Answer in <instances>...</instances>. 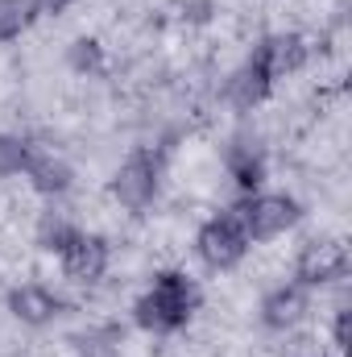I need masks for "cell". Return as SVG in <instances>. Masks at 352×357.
Listing matches in <instances>:
<instances>
[{"instance_id":"6da1fadb","label":"cell","mask_w":352,"mask_h":357,"mask_svg":"<svg viewBox=\"0 0 352 357\" xmlns=\"http://www.w3.org/2000/svg\"><path fill=\"white\" fill-rule=\"evenodd\" d=\"M195 303H199L195 282L186 274H178V270H166V274L154 278V287L137 299L133 312H137V324L145 333H175L191 320Z\"/></svg>"},{"instance_id":"7a4b0ae2","label":"cell","mask_w":352,"mask_h":357,"mask_svg":"<svg viewBox=\"0 0 352 357\" xmlns=\"http://www.w3.org/2000/svg\"><path fill=\"white\" fill-rule=\"evenodd\" d=\"M195 250H199V258H203L207 266H216V270L237 266V262L245 258V250H249V233H245V225H241V212L232 208V212L207 220V225L199 229Z\"/></svg>"},{"instance_id":"3957f363","label":"cell","mask_w":352,"mask_h":357,"mask_svg":"<svg viewBox=\"0 0 352 357\" xmlns=\"http://www.w3.org/2000/svg\"><path fill=\"white\" fill-rule=\"evenodd\" d=\"M237 212H241V225H245L249 241H269V237L298 225V204L290 195H253Z\"/></svg>"},{"instance_id":"277c9868","label":"cell","mask_w":352,"mask_h":357,"mask_svg":"<svg viewBox=\"0 0 352 357\" xmlns=\"http://www.w3.org/2000/svg\"><path fill=\"white\" fill-rule=\"evenodd\" d=\"M344 274H349V245L336 241V237L311 241L298 254V282L303 287H323V282H336Z\"/></svg>"},{"instance_id":"5b68a950","label":"cell","mask_w":352,"mask_h":357,"mask_svg":"<svg viewBox=\"0 0 352 357\" xmlns=\"http://www.w3.org/2000/svg\"><path fill=\"white\" fill-rule=\"evenodd\" d=\"M116 199L125 208H145L154 195H158V158L154 154H133L120 171H116V183H112Z\"/></svg>"},{"instance_id":"8992f818","label":"cell","mask_w":352,"mask_h":357,"mask_svg":"<svg viewBox=\"0 0 352 357\" xmlns=\"http://www.w3.org/2000/svg\"><path fill=\"white\" fill-rule=\"evenodd\" d=\"M249 63L273 84V79H282V75H290V71H298V67L307 63V46H303V38H294V33H278V38H265L262 46L253 50Z\"/></svg>"},{"instance_id":"52a82bcc","label":"cell","mask_w":352,"mask_h":357,"mask_svg":"<svg viewBox=\"0 0 352 357\" xmlns=\"http://www.w3.org/2000/svg\"><path fill=\"white\" fill-rule=\"evenodd\" d=\"M63 270L75 278V282H95L104 270H108V245L104 237H91V233H75L67 245H63Z\"/></svg>"},{"instance_id":"ba28073f","label":"cell","mask_w":352,"mask_h":357,"mask_svg":"<svg viewBox=\"0 0 352 357\" xmlns=\"http://www.w3.org/2000/svg\"><path fill=\"white\" fill-rule=\"evenodd\" d=\"M58 295H50L46 287H38V282H25V287H17V291H8V312L21 320V324H33V328H42V324H50L54 316H58Z\"/></svg>"},{"instance_id":"9c48e42d","label":"cell","mask_w":352,"mask_h":357,"mask_svg":"<svg viewBox=\"0 0 352 357\" xmlns=\"http://www.w3.org/2000/svg\"><path fill=\"white\" fill-rule=\"evenodd\" d=\"M307 312V295L303 287H278L273 295H265L262 303V320L269 328H294Z\"/></svg>"},{"instance_id":"30bf717a","label":"cell","mask_w":352,"mask_h":357,"mask_svg":"<svg viewBox=\"0 0 352 357\" xmlns=\"http://www.w3.org/2000/svg\"><path fill=\"white\" fill-rule=\"evenodd\" d=\"M25 175L33 178V187H38L42 195H63V191L71 187V167L58 162V158H33Z\"/></svg>"},{"instance_id":"8fae6325","label":"cell","mask_w":352,"mask_h":357,"mask_svg":"<svg viewBox=\"0 0 352 357\" xmlns=\"http://www.w3.org/2000/svg\"><path fill=\"white\" fill-rule=\"evenodd\" d=\"M269 88H273V84L265 79L262 71H257L253 63H245V71L232 79V100H237L241 108H253V104H262L265 96H269Z\"/></svg>"},{"instance_id":"7c38bea8","label":"cell","mask_w":352,"mask_h":357,"mask_svg":"<svg viewBox=\"0 0 352 357\" xmlns=\"http://www.w3.org/2000/svg\"><path fill=\"white\" fill-rule=\"evenodd\" d=\"M33 21V4L29 0H0V42H13L29 29Z\"/></svg>"},{"instance_id":"4fadbf2b","label":"cell","mask_w":352,"mask_h":357,"mask_svg":"<svg viewBox=\"0 0 352 357\" xmlns=\"http://www.w3.org/2000/svg\"><path fill=\"white\" fill-rule=\"evenodd\" d=\"M29 162H33L29 146H25L21 137H13V133H0V178L29 171Z\"/></svg>"},{"instance_id":"5bb4252c","label":"cell","mask_w":352,"mask_h":357,"mask_svg":"<svg viewBox=\"0 0 352 357\" xmlns=\"http://www.w3.org/2000/svg\"><path fill=\"white\" fill-rule=\"evenodd\" d=\"M75 233H79V229H71V225H63V220L46 216V220H42V250H54V254H63V245H67Z\"/></svg>"},{"instance_id":"9a60e30c","label":"cell","mask_w":352,"mask_h":357,"mask_svg":"<svg viewBox=\"0 0 352 357\" xmlns=\"http://www.w3.org/2000/svg\"><path fill=\"white\" fill-rule=\"evenodd\" d=\"M232 167H237V183H241V187H257V183H262V162H257V158L232 154Z\"/></svg>"},{"instance_id":"2e32d148","label":"cell","mask_w":352,"mask_h":357,"mask_svg":"<svg viewBox=\"0 0 352 357\" xmlns=\"http://www.w3.org/2000/svg\"><path fill=\"white\" fill-rule=\"evenodd\" d=\"M71 63H75L79 71H99V46L88 42V38L75 42V46H71Z\"/></svg>"},{"instance_id":"e0dca14e","label":"cell","mask_w":352,"mask_h":357,"mask_svg":"<svg viewBox=\"0 0 352 357\" xmlns=\"http://www.w3.org/2000/svg\"><path fill=\"white\" fill-rule=\"evenodd\" d=\"M336 345L340 349L349 345V307H340V316H336Z\"/></svg>"},{"instance_id":"ac0fdd59","label":"cell","mask_w":352,"mask_h":357,"mask_svg":"<svg viewBox=\"0 0 352 357\" xmlns=\"http://www.w3.org/2000/svg\"><path fill=\"white\" fill-rule=\"evenodd\" d=\"M33 4V13H63L71 0H29Z\"/></svg>"}]
</instances>
